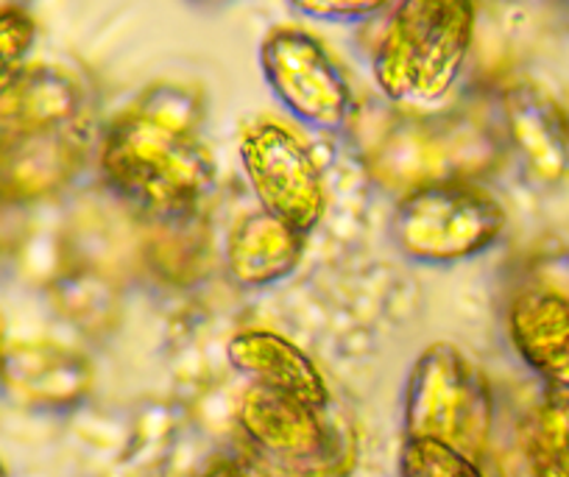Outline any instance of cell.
Instances as JSON below:
<instances>
[{
	"label": "cell",
	"mask_w": 569,
	"mask_h": 477,
	"mask_svg": "<svg viewBox=\"0 0 569 477\" xmlns=\"http://www.w3.org/2000/svg\"><path fill=\"white\" fill-rule=\"evenodd\" d=\"M81 159L79 123L0 131V199L12 205L51 199L79 173Z\"/></svg>",
	"instance_id": "obj_9"
},
{
	"label": "cell",
	"mask_w": 569,
	"mask_h": 477,
	"mask_svg": "<svg viewBox=\"0 0 569 477\" xmlns=\"http://www.w3.org/2000/svg\"><path fill=\"white\" fill-rule=\"evenodd\" d=\"M37 42V20L26 9H0V101L14 90L29 70Z\"/></svg>",
	"instance_id": "obj_18"
},
{
	"label": "cell",
	"mask_w": 569,
	"mask_h": 477,
	"mask_svg": "<svg viewBox=\"0 0 569 477\" xmlns=\"http://www.w3.org/2000/svg\"><path fill=\"white\" fill-rule=\"evenodd\" d=\"M475 0H399L375 51V81L405 109L433 107L458 85L475 42Z\"/></svg>",
	"instance_id": "obj_2"
},
{
	"label": "cell",
	"mask_w": 569,
	"mask_h": 477,
	"mask_svg": "<svg viewBox=\"0 0 569 477\" xmlns=\"http://www.w3.org/2000/svg\"><path fill=\"white\" fill-rule=\"evenodd\" d=\"M7 352H9V344H7V316L0 312V364H3Z\"/></svg>",
	"instance_id": "obj_21"
},
{
	"label": "cell",
	"mask_w": 569,
	"mask_h": 477,
	"mask_svg": "<svg viewBox=\"0 0 569 477\" xmlns=\"http://www.w3.org/2000/svg\"><path fill=\"white\" fill-rule=\"evenodd\" d=\"M513 352L547 386L569 394V285L533 282L508 301Z\"/></svg>",
	"instance_id": "obj_10"
},
{
	"label": "cell",
	"mask_w": 569,
	"mask_h": 477,
	"mask_svg": "<svg viewBox=\"0 0 569 477\" xmlns=\"http://www.w3.org/2000/svg\"><path fill=\"white\" fill-rule=\"evenodd\" d=\"M327 410L251 386L238 421L251 455L277 477H341L352 464V447Z\"/></svg>",
	"instance_id": "obj_6"
},
{
	"label": "cell",
	"mask_w": 569,
	"mask_h": 477,
	"mask_svg": "<svg viewBox=\"0 0 569 477\" xmlns=\"http://www.w3.org/2000/svg\"><path fill=\"white\" fill-rule=\"evenodd\" d=\"M227 358L254 386L284 394L313 408H330L325 375L302 347L273 330H240L229 338Z\"/></svg>",
	"instance_id": "obj_12"
},
{
	"label": "cell",
	"mask_w": 569,
	"mask_h": 477,
	"mask_svg": "<svg viewBox=\"0 0 569 477\" xmlns=\"http://www.w3.org/2000/svg\"><path fill=\"white\" fill-rule=\"evenodd\" d=\"M240 166L260 210L310 238L325 218L327 188L308 142L277 120H257L240 137Z\"/></svg>",
	"instance_id": "obj_7"
},
{
	"label": "cell",
	"mask_w": 569,
	"mask_h": 477,
	"mask_svg": "<svg viewBox=\"0 0 569 477\" xmlns=\"http://www.w3.org/2000/svg\"><path fill=\"white\" fill-rule=\"evenodd\" d=\"M201 477H277L260 458L251 453L240 455H223V458L212 460Z\"/></svg>",
	"instance_id": "obj_20"
},
{
	"label": "cell",
	"mask_w": 569,
	"mask_h": 477,
	"mask_svg": "<svg viewBox=\"0 0 569 477\" xmlns=\"http://www.w3.org/2000/svg\"><path fill=\"white\" fill-rule=\"evenodd\" d=\"M84 112V87L68 70L37 64L0 101V131L73 126Z\"/></svg>",
	"instance_id": "obj_15"
},
{
	"label": "cell",
	"mask_w": 569,
	"mask_h": 477,
	"mask_svg": "<svg viewBox=\"0 0 569 477\" xmlns=\"http://www.w3.org/2000/svg\"><path fill=\"white\" fill-rule=\"evenodd\" d=\"M405 425L408 436L441 438L480 458L491 430V391L456 344L439 341L419 355L408 380Z\"/></svg>",
	"instance_id": "obj_5"
},
{
	"label": "cell",
	"mask_w": 569,
	"mask_h": 477,
	"mask_svg": "<svg viewBox=\"0 0 569 477\" xmlns=\"http://www.w3.org/2000/svg\"><path fill=\"white\" fill-rule=\"evenodd\" d=\"M399 475L402 477H489L463 449L441 441V438L408 436L399 453Z\"/></svg>",
	"instance_id": "obj_17"
},
{
	"label": "cell",
	"mask_w": 569,
	"mask_h": 477,
	"mask_svg": "<svg viewBox=\"0 0 569 477\" xmlns=\"http://www.w3.org/2000/svg\"><path fill=\"white\" fill-rule=\"evenodd\" d=\"M508 146L525 173L539 185H556L569 173V120L556 98L541 87L513 85L502 98Z\"/></svg>",
	"instance_id": "obj_11"
},
{
	"label": "cell",
	"mask_w": 569,
	"mask_h": 477,
	"mask_svg": "<svg viewBox=\"0 0 569 477\" xmlns=\"http://www.w3.org/2000/svg\"><path fill=\"white\" fill-rule=\"evenodd\" d=\"M201 120L204 103L196 90L149 87L103 135V182L154 221L196 216L218 173Z\"/></svg>",
	"instance_id": "obj_1"
},
{
	"label": "cell",
	"mask_w": 569,
	"mask_h": 477,
	"mask_svg": "<svg viewBox=\"0 0 569 477\" xmlns=\"http://www.w3.org/2000/svg\"><path fill=\"white\" fill-rule=\"evenodd\" d=\"M0 380L31 405H68L90 388V364L79 352L51 341L18 344L0 364Z\"/></svg>",
	"instance_id": "obj_14"
},
{
	"label": "cell",
	"mask_w": 569,
	"mask_h": 477,
	"mask_svg": "<svg viewBox=\"0 0 569 477\" xmlns=\"http://www.w3.org/2000/svg\"><path fill=\"white\" fill-rule=\"evenodd\" d=\"M260 68L273 98L299 123L343 131L355 120V92L325 42L310 31L282 26L260 46Z\"/></svg>",
	"instance_id": "obj_8"
},
{
	"label": "cell",
	"mask_w": 569,
	"mask_h": 477,
	"mask_svg": "<svg viewBox=\"0 0 569 477\" xmlns=\"http://www.w3.org/2000/svg\"><path fill=\"white\" fill-rule=\"evenodd\" d=\"M399 0H291V7L310 20L325 23H360L377 18Z\"/></svg>",
	"instance_id": "obj_19"
},
{
	"label": "cell",
	"mask_w": 569,
	"mask_h": 477,
	"mask_svg": "<svg viewBox=\"0 0 569 477\" xmlns=\"http://www.w3.org/2000/svg\"><path fill=\"white\" fill-rule=\"evenodd\" d=\"M500 157V137L483 120L419 109L391 115L363 151L371 179L402 196L427 185L480 182Z\"/></svg>",
	"instance_id": "obj_3"
},
{
	"label": "cell",
	"mask_w": 569,
	"mask_h": 477,
	"mask_svg": "<svg viewBox=\"0 0 569 477\" xmlns=\"http://www.w3.org/2000/svg\"><path fill=\"white\" fill-rule=\"evenodd\" d=\"M522 449L533 477H569V394L547 391L522 427Z\"/></svg>",
	"instance_id": "obj_16"
},
{
	"label": "cell",
	"mask_w": 569,
	"mask_h": 477,
	"mask_svg": "<svg viewBox=\"0 0 569 477\" xmlns=\"http://www.w3.org/2000/svg\"><path fill=\"white\" fill-rule=\"evenodd\" d=\"M508 229L502 201L480 182H441L399 196L391 240L416 266L450 268L500 244Z\"/></svg>",
	"instance_id": "obj_4"
},
{
	"label": "cell",
	"mask_w": 569,
	"mask_h": 477,
	"mask_svg": "<svg viewBox=\"0 0 569 477\" xmlns=\"http://www.w3.org/2000/svg\"><path fill=\"white\" fill-rule=\"evenodd\" d=\"M308 235L257 210L240 218L223 244V266L234 285L266 290L284 282L302 266Z\"/></svg>",
	"instance_id": "obj_13"
},
{
	"label": "cell",
	"mask_w": 569,
	"mask_h": 477,
	"mask_svg": "<svg viewBox=\"0 0 569 477\" xmlns=\"http://www.w3.org/2000/svg\"><path fill=\"white\" fill-rule=\"evenodd\" d=\"M0 477H3V469H0Z\"/></svg>",
	"instance_id": "obj_23"
},
{
	"label": "cell",
	"mask_w": 569,
	"mask_h": 477,
	"mask_svg": "<svg viewBox=\"0 0 569 477\" xmlns=\"http://www.w3.org/2000/svg\"><path fill=\"white\" fill-rule=\"evenodd\" d=\"M199 3H207V7H223V3H234V0H199Z\"/></svg>",
	"instance_id": "obj_22"
}]
</instances>
